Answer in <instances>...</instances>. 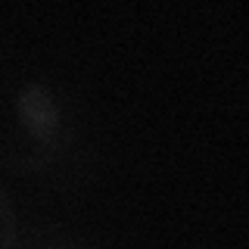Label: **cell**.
Returning <instances> with one entry per match:
<instances>
[{
	"mask_svg": "<svg viewBox=\"0 0 249 249\" xmlns=\"http://www.w3.org/2000/svg\"><path fill=\"white\" fill-rule=\"evenodd\" d=\"M0 249H6V218H3V206H0Z\"/></svg>",
	"mask_w": 249,
	"mask_h": 249,
	"instance_id": "cell-1",
	"label": "cell"
}]
</instances>
